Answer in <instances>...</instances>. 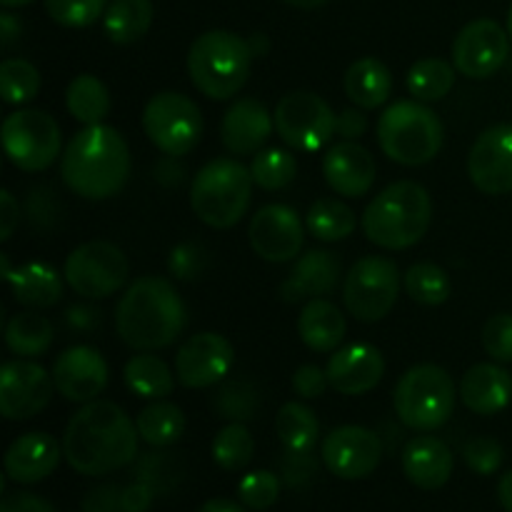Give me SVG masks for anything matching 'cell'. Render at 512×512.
<instances>
[{
  "mask_svg": "<svg viewBox=\"0 0 512 512\" xmlns=\"http://www.w3.org/2000/svg\"><path fill=\"white\" fill-rule=\"evenodd\" d=\"M138 438V428L120 405L93 400L70 418L63 435V455L75 473L100 478L133 463Z\"/></svg>",
  "mask_w": 512,
  "mask_h": 512,
  "instance_id": "1",
  "label": "cell"
},
{
  "mask_svg": "<svg viewBox=\"0 0 512 512\" xmlns=\"http://www.w3.org/2000/svg\"><path fill=\"white\" fill-rule=\"evenodd\" d=\"M63 183L85 200H108L123 190L130 175V150L110 125H85L70 138L60 158Z\"/></svg>",
  "mask_w": 512,
  "mask_h": 512,
  "instance_id": "2",
  "label": "cell"
},
{
  "mask_svg": "<svg viewBox=\"0 0 512 512\" xmlns=\"http://www.w3.org/2000/svg\"><path fill=\"white\" fill-rule=\"evenodd\" d=\"M185 320L188 313L183 298L170 280L158 275L135 280L115 308V328L120 340L128 348L143 353L175 343L183 333Z\"/></svg>",
  "mask_w": 512,
  "mask_h": 512,
  "instance_id": "3",
  "label": "cell"
},
{
  "mask_svg": "<svg viewBox=\"0 0 512 512\" xmlns=\"http://www.w3.org/2000/svg\"><path fill=\"white\" fill-rule=\"evenodd\" d=\"M433 203L428 190L413 180L388 185L363 213V233L385 250L413 248L428 233Z\"/></svg>",
  "mask_w": 512,
  "mask_h": 512,
  "instance_id": "4",
  "label": "cell"
},
{
  "mask_svg": "<svg viewBox=\"0 0 512 512\" xmlns=\"http://www.w3.org/2000/svg\"><path fill=\"white\" fill-rule=\"evenodd\" d=\"M253 48L230 30H208L188 50V73L195 88L210 100H230L248 83Z\"/></svg>",
  "mask_w": 512,
  "mask_h": 512,
  "instance_id": "5",
  "label": "cell"
},
{
  "mask_svg": "<svg viewBox=\"0 0 512 512\" xmlns=\"http://www.w3.org/2000/svg\"><path fill=\"white\" fill-rule=\"evenodd\" d=\"M253 185V173L240 160L215 158L193 178L190 208L210 228L228 230L248 213Z\"/></svg>",
  "mask_w": 512,
  "mask_h": 512,
  "instance_id": "6",
  "label": "cell"
},
{
  "mask_svg": "<svg viewBox=\"0 0 512 512\" xmlns=\"http://www.w3.org/2000/svg\"><path fill=\"white\" fill-rule=\"evenodd\" d=\"M378 145L393 163L425 165L443 148V123L428 105L400 100L380 115Z\"/></svg>",
  "mask_w": 512,
  "mask_h": 512,
  "instance_id": "7",
  "label": "cell"
},
{
  "mask_svg": "<svg viewBox=\"0 0 512 512\" xmlns=\"http://www.w3.org/2000/svg\"><path fill=\"white\" fill-rule=\"evenodd\" d=\"M458 403V388L445 368L423 363L410 368L395 388V415L400 423L418 433L443 428Z\"/></svg>",
  "mask_w": 512,
  "mask_h": 512,
  "instance_id": "8",
  "label": "cell"
},
{
  "mask_svg": "<svg viewBox=\"0 0 512 512\" xmlns=\"http://www.w3.org/2000/svg\"><path fill=\"white\" fill-rule=\"evenodd\" d=\"M143 130L160 153L183 158L200 143L203 113L188 95L165 90L153 95L145 105Z\"/></svg>",
  "mask_w": 512,
  "mask_h": 512,
  "instance_id": "9",
  "label": "cell"
},
{
  "mask_svg": "<svg viewBox=\"0 0 512 512\" xmlns=\"http://www.w3.org/2000/svg\"><path fill=\"white\" fill-rule=\"evenodd\" d=\"M400 293L398 265L380 255L360 258L343 283L345 308L360 323H378L393 310Z\"/></svg>",
  "mask_w": 512,
  "mask_h": 512,
  "instance_id": "10",
  "label": "cell"
},
{
  "mask_svg": "<svg viewBox=\"0 0 512 512\" xmlns=\"http://www.w3.org/2000/svg\"><path fill=\"white\" fill-rule=\"evenodd\" d=\"M3 150L25 173L50 168L60 155V128L45 110H15L3 123Z\"/></svg>",
  "mask_w": 512,
  "mask_h": 512,
  "instance_id": "11",
  "label": "cell"
},
{
  "mask_svg": "<svg viewBox=\"0 0 512 512\" xmlns=\"http://www.w3.org/2000/svg\"><path fill=\"white\" fill-rule=\"evenodd\" d=\"M275 130L293 150L315 153L335 135L338 115L320 95L310 90H295L275 105Z\"/></svg>",
  "mask_w": 512,
  "mask_h": 512,
  "instance_id": "12",
  "label": "cell"
},
{
  "mask_svg": "<svg viewBox=\"0 0 512 512\" xmlns=\"http://www.w3.org/2000/svg\"><path fill=\"white\" fill-rule=\"evenodd\" d=\"M65 280L80 298H108L118 293L128 280V260L118 245L108 240H90L68 255Z\"/></svg>",
  "mask_w": 512,
  "mask_h": 512,
  "instance_id": "13",
  "label": "cell"
},
{
  "mask_svg": "<svg viewBox=\"0 0 512 512\" xmlns=\"http://www.w3.org/2000/svg\"><path fill=\"white\" fill-rule=\"evenodd\" d=\"M510 35L490 18L465 25L453 43V65L470 80H485L498 73L510 53Z\"/></svg>",
  "mask_w": 512,
  "mask_h": 512,
  "instance_id": "14",
  "label": "cell"
},
{
  "mask_svg": "<svg viewBox=\"0 0 512 512\" xmlns=\"http://www.w3.org/2000/svg\"><path fill=\"white\" fill-rule=\"evenodd\" d=\"M53 375L28 358L10 360L0 370V413L8 420H30L48 408L53 398Z\"/></svg>",
  "mask_w": 512,
  "mask_h": 512,
  "instance_id": "15",
  "label": "cell"
},
{
  "mask_svg": "<svg viewBox=\"0 0 512 512\" xmlns=\"http://www.w3.org/2000/svg\"><path fill=\"white\" fill-rule=\"evenodd\" d=\"M323 463L335 478L340 480H360L368 478L378 470L383 460V440L375 430L360 428V425H343L333 433L325 435Z\"/></svg>",
  "mask_w": 512,
  "mask_h": 512,
  "instance_id": "16",
  "label": "cell"
},
{
  "mask_svg": "<svg viewBox=\"0 0 512 512\" xmlns=\"http://www.w3.org/2000/svg\"><path fill=\"white\" fill-rule=\"evenodd\" d=\"M235 363V350L225 335L198 333L180 345L175 355V378L185 388H210L228 378Z\"/></svg>",
  "mask_w": 512,
  "mask_h": 512,
  "instance_id": "17",
  "label": "cell"
},
{
  "mask_svg": "<svg viewBox=\"0 0 512 512\" xmlns=\"http://www.w3.org/2000/svg\"><path fill=\"white\" fill-rule=\"evenodd\" d=\"M250 245L268 263H290L303 248V223L290 205H263L250 220Z\"/></svg>",
  "mask_w": 512,
  "mask_h": 512,
  "instance_id": "18",
  "label": "cell"
},
{
  "mask_svg": "<svg viewBox=\"0 0 512 512\" xmlns=\"http://www.w3.org/2000/svg\"><path fill=\"white\" fill-rule=\"evenodd\" d=\"M468 175L485 195L512 193V125H493L473 143Z\"/></svg>",
  "mask_w": 512,
  "mask_h": 512,
  "instance_id": "19",
  "label": "cell"
},
{
  "mask_svg": "<svg viewBox=\"0 0 512 512\" xmlns=\"http://www.w3.org/2000/svg\"><path fill=\"white\" fill-rule=\"evenodd\" d=\"M55 390L70 403H93L108 385V363L90 345H75L53 363Z\"/></svg>",
  "mask_w": 512,
  "mask_h": 512,
  "instance_id": "20",
  "label": "cell"
},
{
  "mask_svg": "<svg viewBox=\"0 0 512 512\" xmlns=\"http://www.w3.org/2000/svg\"><path fill=\"white\" fill-rule=\"evenodd\" d=\"M330 388L340 395H363L380 385L385 373V360L375 345L355 343L338 348L325 368Z\"/></svg>",
  "mask_w": 512,
  "mask_h": 512,
  "instance_id": "21",
  "label": "cell"
},
{
  "mask_svg": "<svg viewBox=\"0 0 512 512\" xmlns=\"http://www.w3.org/2000/svg\"><path fill=\"white\" fill-rule=\"evenodd\" d=\"M325 183L343 198H363L375 183V158L368 148L343 140L323 155Z\"/></svg>",
  "mask_w": 512,
  "mask_h": 512,
  "instance_id": "22",
  "label": "cell"
},
{
  "mask_svg": "<svg viewBox=\"0 0 512 512\" xmlns=\"http://www.w3.org/2000/svg\"><path fill=\"white\" fill-rule=\"evenodd\" d=\"M275 128V118L258 98L235 100L220 123V140L233 155H255Z\"/></svg>",
  "mask_w": 512,
  "mask_h": 512,
  "instance_id": "23",
  "label": "cell"
},
{
  "mask_svg": "<svg viewBox=\"0 0 512 512\" xmlns=\"http://www.w3.org/2000/svg\"><path fill=\"white\" fill-rule=\"evenodd\" d=\"M60 443L48 433H25L5 453V475L18 485H33L55 473Z\"/></svg>",
  "mask_w": 512,
  "mask_h": 512,
  "instance_id": "24",
  "label": "cell"
},
{
  "mask_svg": "<svg viewBox=\"0 0 512 512\" xmlns=\"http://www.w3.org/2000/svg\"><path fill=\"white\" fill-rule=\"evenodd\" d=\"M340 280V258L330 250H310L295 263L288 278L280 283V295L288 303L323 298L333 293Z\"/></svg>",
  "mask_w": 512,
  "mask_h": 512,
  "instance_id": "25",
  "label": "cell"
},
{
  "mask_svg": "<svg viewBox=\"0 0 512 512\" xmlns=\"http://www.w3.org/2000/svg\"><path fill=\"white\" fill-rule=\"evenodd\" d=\"M453 453L433 435H418L403 450V473L415 488L440 490L453 475Z\"/></svg>",
  "mask_w": 512,
  "mask_h": 512,
  "instance_id": "26",
  "label": "cell"
},
{
  "mask_svg": "<svg viewBox=\"0 0 512 512\" xmlns=\"http://www.w3.org/2000/svg\"><path fill=\"white\" fill-rule=\"evenodd\" d=\"M460 400L478 415H498L512 400V375L495 363H478L460 380Z\"/></svg>",
  "mask_w": 512,
  "mask_h": 512,
  "instance_id": "27",
  "label": "cell"
},
{
  "mask_svg": "<svg viewBox=\"0 0 512 512\" xmlns=\"http://www.w3.org/2000/svg\"><path fill=\"white\" fill-rule=\"evenodd\" d=\"M3 268L5 278H8L10 288H13L15 300L25 305V308H53L63 298V280H60V275L50 265L28 263L20 265L18 270H10L8 258H3Z\"/></svg>",
  "mask_w": 512,
  "mask_h": 512,
  "instance_id": "28",
  "label": "cell"
},
{
  "mask_svg": "<svg viewBox=\"0 0 512 512\" xmlns=\"http://www.w3.org/2000/svg\"><path fill=\"white\" fill-rule=\"evenodd\" d=\"M298 335L315 353H335L345 338L343 313L325 298L308 300L300 310Z\"/></svg>",
  "mask_w": 512,
  "mask_h": 512,
  "instance_id": "29",
  "label": "cell"
},
{
  "mask_svg": "<svg viewBox=\"0 0 512 512\" xmlns=\"http://www.w3.org/2000/svg\"><path fill=\"white\" fill-rule=\"evenodd\" d=\"M343 88L360 110H375L393 93V75L378 58H360L345 73Z\"/></svg>",
  "mask_w": 512,
  "mask_h": 512,
  "instance_id": "30",
  "label": "cell"
},
{
  "mask_svg": "<svg viewBox=\"0 0 512 512\" xmlns=\"http://www.w3.org/2000/svg\"><path fill=\"white\" fill-rule=\"evenodd\" d=\"M153 23L150 0H113L103 15L105 35L115 45H133L143 38Z\"/></svg>",
  "mask_w": 512,
  "mask_h": 512,
  "instance_id": "31",
  "label": "cell"
},
{
  "mask_svg": "<svg viewBox=\"0 0 512 512\" xmlns=\"http://www.w3.org/2000/svg\"><path fill=\"white\" fill-rule=\"evenodd\" d=\"M123 380L133 395L143 400H163L173 393L175 375L165 365V360L155 355H135L125 363Z\"/></svg>",
  "mask_w": 512,
  "mask_h": 512,
  "instance_id": "32",
  "label": "cell"
},
{
  "mask_svg": "<svg viewBox=\"0 0 512 512\" xmlns=\"http://www.w3.org/2000/svg\"><path fill=\"white\" fill-rule=\"evenodd\" d=\"M275 428H278V438L288 453H313L320 438V423L315 418L313 410L308 405L298 403H285L278 410L275 418Z\"/></svg>",
  "mask_w": 512,
  "mask_h": 512,
  "instance_id": "33",
  "label": "cell"
},
{
  "mask_svg": "<svg viewBox=\"0 0 512 512\" xmlns=\"http://www.w3.org/2000/svg\"><path fill=\"white\" fill-rule=\"evenodd\" d=\"M140 440H145L153 448H168V445L178 443L185 433V415L178 405L165 403V400H155L148 408L140 410L138 420H135Z\"/></svg>",
  "mask_w": 512,
  "mask_h": 512,
  "instance_id": "34",
  "label": "cell"
},
{
  "mask_svg": "<svg viewBox=\"0 0 512 512\" xmlns=\"http://www.w3.org/2000/svg\"><path fill=\"white\" fill-rule=\"evenodd\" d=\"M65 105L78 123L100 125L110 113V93L103 80L83 73L65 90Z\"/></svg>",
  "mask_w": 512,
  "mask_h": 512,
  "instance_id": "35",
  "label": "cell"
},
{
  "mask_svg": "<svg viewBox=\"0 0 512 512\" xmlns=\"http://www.w3.org/2000/svg\"><path fill=\"white\" fill-rule=\"evenodd\" d=\"M53 325L38 313H18L5 325V345L18 358H38L53 343Z\"/></svg>",
  "mask_w": 512,
  "mask_h": 512,
  "instance_id": "36",
  "label": "cell"
},
{
  "mask_svg": "<svg viewBox=\"0 0 512 512\" xmlns=\"http://www.w3.org/2000/svg\"><path fill=\"white\" fill-rule=\"evenodd\" d=\"M305 225L323 243H338V240L350 238L355 233L358 218L343 200L320 198L310 205L308 215H305Z\"/></svg>",
  "mask_w": 512,
  "mask_h": 512,
  "instance_id": "37",
  "label": "cell"
},
{
  "mask_svg": "<svg viewBox=\"0 0 512 512\" xmlns=\"http://www.w3.org/2000/svg\"><path fill=\"white\" fill-rule=\"evenodd\" d=\"M455 85V65L443 58H425L410 68L408 90L420 103L443 100Z\"/></svg>",
  "mask_w": 512,
  "mask_h": 512,
  "instance_id": "38",
  "label": "cell"
},
{
  "mask_svg": "<svg viewBox=\"0 0 512 512\" xmlns=\"http://www.w3.org/2000/svg\"><path fill=\"white\" fill-rule=\"evenodd\" d=\"M405 293L420 305H443L453 293L448 273L435 263H415L403 278Z\"/></svg>",
  "mask_w": 512,
  "mask_h": 512,
  "instance_id": "39",
  "label": "cell"
},
{
  "mask_svg": "<svg viewBox=\"0 0 512 512\" xmlns=\"http://www.w3.org/2000/svg\"><path fill=\"white\" fill-rule=\"evenodd\" d=\"M250 173L258 188L263 190H283L298 175V160L293 153L280 148H268L255 153L253 163H250Z\"/></svg>",
  "mask_w": 512,
  "mask_h": 512,
  "instance_id": "40",
  "label": "cell"
},
{
  "mask_svg": "<svg viewBox=\"0 0 512 512\" xmlns=\"http://www.w3.org/2000/svg\"><path fill=\"white\" fill-rule=\"evenodd\" d=\"M255 440L243 423H230L215 435L213 440V460L228 473L243 470L253 460Z\"/></svg>",
  "mask_w": 512,
  "mask_h": 512,
  "instance_id": "41",
  "label": "cell"
},
{
  "mask_svg": "<svg viewBox=\"0 0 512 512\" xmlns=\"http://www.w3.org/2000/svg\"><path fill=\"white\" fill-rule=\"evenodd\" d=\"M40 73L23 58H8L0 65V95L8 105H23L38 95Z\"/></svg>",
  "mask_w": 512,
  "mask_h": 512,
  "instance_id": "42",
  "label": "cell"
},
{
  "mask_svg": "<svg viewBox=\"0 0 512 512\" xmlns=\"http://www.w3.org/2000/svg\"><path fill=\"white\" fill-rule=\"evenodd\" d=\"M258 393L250 388L248 383H228L220 388V393L215 395L213 405L220 413V418H228L233 423H243V420L255 418V410H258Z\"/></svg>",
  "mask_w": 512,
  "mask_h": 512,
  "instance_id": "43",
  "label": "cell"
},
{
  "mask_svg": "<svg viewBox=\"0 0 512 512\" xmlns=\"http://www.w3.org/2000/svg\"><path fill=\"white\" fill-rule=\"evenodd\" d=\"M50 18L65 28H88L105 15V0H43Z\"/></svg>",
  "mask_w": 512,
  "mask_h": 512,
  "instance_id": "44",
  "label": "cell"
},
{
  "mask_svg": "<svg viewBox=\"0 0 512 512\" xmlns=\"http://www.w3.org/2000/svg\"><path fill=\"white\" fill-rule=\"evenodd\" d=\"M238 498L250 510L273 508L280 498V478L270 470H255L248 473L238 485Z\"/></svg>",
  "mask_w": 512,
  "mask_h": 512,
  "instance_id": "45",
  "label": "cell"
},
{
  "mask_svg": "<svg viewBox=\"0 0 512 512\" xmlns=\"http://www.w3.org/2000/svg\"><path fill=\"white\" fill-rule=\"evenodd\" d=\"M463 458L468 468L478 475L498 473L505 460V450L493 438H470L463 445Z\"/></svg>",
  "mask_w": 512,
  "mask_h": 512,
  "instance_id": "46",
  "label": "cell"
},
{
  "mask_svg": "<svg viewBox=\"0 0 512 512\" xmlns=\"http://www.w3.org/2000/svg\"><path fill=\"white\" fill-rule=\"evenodd\" d=\"M483 348L498 363H512V313H498L483 325Z\"/></svg>",
  "mask_w": 512,
  "mask_h": 512,
  "instance_id": "47",
  "label": "cell"
},
{
  "mask_svg": "<svg viewBox=\"0 0 512 512\" xmlns=\"http://www.w3.org/2000/svg\"><path fill=\"white\" fill-rule=\"evenodd\" d=\"M205 265H208V255H205L203 245L195 243H180L175 245L173 253H170L168 268L170 273L175 275L178 280H198L200 275L205 273Z\"/></svg>",
  "mask_w": 512,
  "mask_h": 512,
  "instance_id": "48",
  "label": "cell"
},
{
  "mask_svg": "<svg viewBox=\"0 0 512 512\" xmlns=\"http://www.w3.org/2000/svg\"><path fill=\"white\" fill-rule=\"evenodd\" d=\"M328 385H330L328 373H325V370H320L318 365H300L293 375V390H295V395H300L303 400L320 398Z\"/></svg>",
  "mask_w": 512,
  "mask_h": 512,
  "instance_id": "49",
  "label": "cell"
},
{
  "mask_svg": "<svg viewBox=\"0 0 512 512\" xmlns=\"http://www.w3.org/2000/svg\"><path fill=\"white\" fill-rule=\"evenodd\" d=\"M0 512H55V508L48 503V500L40 498V495L15 493L3 500Z\"/></svg>",
  "mask_w": 512,
  "mask_h": 512,
  "instance_id": "50",
  "label": "cell"
},
{
  "mask_svg": "<svg viewBox=\"0 0 512 512\" xmlns=\"http://www.w3.org/2000/svg\"><path fill=\"white\" fill-rule=\"evenodd\" d=\"M120 493H123V490L113 488V485L93 490V493L88 495V500H85V512H123Z\"/></svg>",
  "mask_w": 512,
  "mask_h": 512,
  "instance_id": "51",
  "label": "cell"
},
{
  "mask_svg": "<svg viewBox=\"0 0 512 512\" xmlns=\"http://www.w3.org/2000/svg\"><path fill=\"white\" fill-rule=\"evenodd\" d=\"M368 130V118H365L360 110L345 108L338 115V123H335V135H340L343 140H355Z\"/></svg>",
  "mask_w": 512,
  "mask_h": 512,
  "instance_id": "52",
  "label": "cell"
},
{
  "mask_svg": "<svg viewBox=\"0 0 512 512\" xmlns=\"http://www.w3.org/2000/svg\"><path fill=\"white\" fill-rule=\"evenodd\" d=\"M20 223V205L18 200L10 195V190L0 193V240H10Z\"/></svg>",
  "mask_w": 512,
  "mask_h": 512,
  "instance_id": "53",
  "label": "cell"
},
{
  "mask_svg": "<svg viewBox=\"0 0 512 512\" xmlns=\"http://www.w3.org/2000/svg\"><path fill=\"white\" fill-rule=\"evenodd\" d=\"M150 503H153V490L143 483L128 485V488L120 493V505H123V512H148Z\"/></svg>",
  "mask_w": 512,
  "mask_h": 512,
  "instance_id": "54",
  "label": "cell"
},
{
  "mask_svg": "<svg viewBox=\"0 0 512 512\" xmlns=\"http://www.w3.org/2000/svg\"><path fill=\"white\" fill-rule=\"evenodd\" d=\"M185 178V165L180 163V158H175V155H165L163 160H158V165H155V180H158L160 185H165V188H175V185L183 183Z\"/></svg>",
  "mask_w": 512,
  "mask_h": 512,
  "instance_id": "55",
  "label": "cell"
},
{
  "mask_svg": "<svg viewBox=\"0 0 512 512\" xmlns=\"http://www.w3.org/2000/svg\"><path fill=\"white\" fill-rule=\"evenodd\" d=\"M68 323L73 325V328H80V330H93L95 325L100 323V315H98V310H93V308H70Z\"/></svg>",
  "mask_w": 512,
  "mask_h": 512,
  "instance_id": "56",
  "label": "cell"
},
{
  "mask_svg": "<svg viewBox=\"0 0 512 512\" xmlns=\"http://www.w3.org/2000/svg\"><path fill=\"white\" fill-rule=\"evenodd\" d=\"M18 35H20V20L15 18L13 13L5 10V13L0 15V43H3V48H10V45L18 40Z\"/></svg>",
  "mask_w": 512,
  "mask_h": 512,
  "instance_id": "57",
  "label": "cell"
},
{
  "mask_svg": "<svg viewBox=\"0 0 512 512\" xmlns=\"http://www.w3.org/2000/svg\"><path fill=\"white\" fill-rule=\"evenodd\" d=\"M198 512H248L243 505L233 503V500H225V498H213L208 500L205 505H200Z\"/></svg>",
  "mask_w": 512,
  "mask_h": 512,
  "instance_id": "58",
  "label": "cell"
},
{
  "mask_svg": "<svg viewBox=\"0 0 512 512\" xmlns=\"http://www.w3.org/2000/svg\"><path fill=\"white\" fill-rule=\"evenodd\" d=\"M498 498H500V505H503L508 512H512V470H508V473L500 478Z\"/></svg>",
  "mask_w": 512,
  "mask_h": 512,
  "instance_id": "59",
  "label": "cell"
},
{
  "mask_svg": "<svg viewBox=\"0 0 512 512\" xmlns=\"http://www.w3.org/2000/svg\"><path fill=\"white\" fill-rule=\"evenodd\" d=\"M248 43L250 48H253V55H260V58H263V55L268 53V38H265L263 33H255Z\"/></svg>",
  "mask_w": 512,
  "mask_h": 512,
  "instance_id": "60",
  "label": "cell"
},
{
  "mask_svg": "<svg viewBox=\"0 0 512 512\" xmlns=\"http://www.w3.org/2000/svg\"><path fill=\"white\" fill-rule=\"evenodd\" d=\"M285 3L300 10H313V8H320V5H325L328 0H285Z\"/></svg>",
  "mask_w": 512,
  "mask_h": 512,
  "instance_id": "61",
  "label": "cell"
},
{
  "mask_svg": "<svg viewBox=\"0 0 512 512\" xmlns=\"http://www.w3.org/2000/svg\"><path fill=\"white\" fill-rule=\"evenodd\" d=\"M0 3H3L5 8H20V5H28L33 3V0H0Z\"/></svg>",
  "mask_w": 512,
  "mask_h": 512,
  "instance_id": "62",
  "label": "cell"
},
{
  "mask_svg": "<svg viewBox=\"0 0 512 512\" xmlns=\"http://www.w3.org/2000/svg\"><path fill=\"white\" fill-rule=\"evenodd\" d=\"M508 35L512 38V5H510V13H508Z\"/></svg>",
  "mask_w": 512,
  "mask_h": 512,
  "instance_id": "63",
  "label": "cell"
}]
</instances>
